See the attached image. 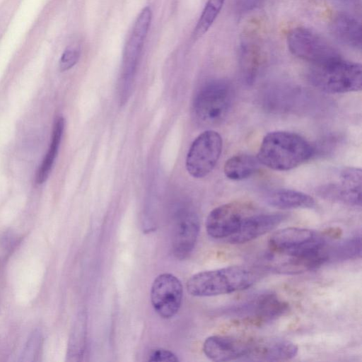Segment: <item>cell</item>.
Here are the masks:
<instances>
[{
	"instance_id": "obj_4",
	"label": "cell",
	"mask_w": 362,
	"mask_h": 362,
	"mask_svg": "<svg viewBox=\"0 0 362 362\" xmlns=\"http://www.w3.org/2000/svg\"><path fill=\"white\" fill-rule=\"evenodd\" d=\"M231 85L224 80H214L205 84L194 101L197 119L207 125L223 122L228 115L233 101Z\"/></svg>"
},
{
	"instance_id": "obj_24",
	"label": "cell",
	"mask_w": 362,
	"mask_h": 362,
	"mask_svg": "<svg viewBox=\"0 0 362 362\" xmlns=\"http://www.w3.org/2000/svg\"><path fill=\"white\" fill-rule=\"evenodd\" d=\"M41 336L39 333L33 334L28 339L22 354V361H32L39 354L41 345Z\"/></svg>"
},
{
	"instance_id": "obj_26",
	"label": "cell",
	"mask_w": 362,
	"mask_h": 362,
	"mask_svg": "<svg viewBox=\"0 0 362 362\" xmlns=\"http://www.w3.org/2000/svg\"><path fill=\"white\" fill-rule=\"evenodd\" d=\"M148 361L157 362H177L179 359L173 352L164 349L158 348L150 351Z\"/></svg>"
},
{
	"instance_id": "obj_11",
	"label": "cell",
	"mask_w": 362,
	"mask_h": 362,
	"mask_svg": "<svg viewBox=\"0 0 362 362\" xmlns=\"http://www.w3.org/2000/svg\"><path fill=\"white\" fill-rule=\"evenodd\" d=\"M199 232V221L192 209H182L176 215L173 233L172 248L174 256L183 259L193 250Z\"/></svg>"
},
{
	"instance_id": "obj_8",
	"label": "cell",
	"mask_w": 362,
	"mask_h": 362,
	"mask_svg": "<svg viewBox=\"0 0 362 362\" xmlns=\"http://www.w3.org/2000/svg\"><path fill=\"white\" fill-rule=\"evenodd\" d=\"M250 204L233 202L214 209L206 220V230L215 239H228L239 228L243 218L252 212Z\"/></svg>"
},
{
	"instance_id": "obj_22",
	"label": "cell",
	"mask_w": 362,
	"mask_h": 362,
	"mask_svg": "<svg viewBox=\"0 0 362 362\" xmlns=\"http://www.w3.org/2000/svg\"><path fill=\"white\" fill-rule=\"evenodd\" d=\"M225 0H208L193 33L194 39L204 35L219 14Z\"/></svg>"
},
{
	"instance_id": "obj_14",
	"label": "cell",
	"mask_w": 362,
	"mask_h": 362,
	"mask_svg": "<svg viewBox=\"0 0 362 362\" xmlns=\"http://www.w3.org/2000/svg\"><path fill=\"white\" fill-rule=\"evenodd\" d=\"M361 180L360 168H344L340 173L339 182L327 186L322 189V194L333 200L355 206H361Z\"/></svg>"
},
{
	"instance_id": "obj_10",
	"label": "cell",
	"mask_w": 362,
	"mask_h": 362,
	"mask_svg": "<svg viewBox=\"0 0 362 362\" xmlns=\"http://www.w3.org/2000/svg\"><path fill=\"white\" fill-rule=\"evenodd\" d=\"M252 339L234 335H212L203 343L204 355L214 361L245 360Z\"/></svg>"
},
{
	"instance_id": "obj_2",
	"label": "cell",
	"mask_w": 362,
	"mask_h": 362,
	"mask_svg": "<svg viewBox=\"0 0 362 362\" xmlns=\"http://www.w3.org/2000/svg\"><path fill=\"white\" fill-rule=\"evenodd\" d=\"M256 279L247 267L234 265L197 273L189 278L186 287L193 296H216L247 289Z\"/></svg>"
},
{
	"instance_id": "obj_9",
	"label": "cell",
	"mask_w": 362,
	"mask_h": 362,
	"mask_svg": "<svg viewBox=\"0 0 362 362\" xmlns=\"http://www.w3.org/2000/svg\"><path fill=\"white\" fill-rule=\"evenodd\" d=\"M182 297V284L175 275L163 273L153 280L150 292L151 302L160 317H173L180 308Z\"/></svg>"
},
{
	"instance_id": "obj_23",
	"label": "cell",
	"mask_w": 362,
	"mask_h": 362,
	"mask_svg": "<svg viewBox=\"0 0 362 362\" xmlns=\"http://www.w3.org/2000/svg\"><path fill=\"white\" fill-rule=\"evenodd\" d=\"M333 255L339 259L358 258L361 256V236L356 234L341 242L334 249H329V257Z\"/></svg>"
},
{
	"instance_id": "obj_21",
	"label": "cell",
	"mask_w": 362,
	"mask_h": 362,
	"mask_svg": "<svg viewBox=\"0 0 362 362\" xmlns=\"http://www.w3.org/2000/svg\"><path fill=\"white\" fill-rule=\"evenodd\" d=\"M86 337V317L81 314L74 325L69 339L67 357L70 361H78L83 356Z\"/></svg>"
},
{
	"instance_id": "obj_1",
	"label": "cell",
	"mask_w": 362,
	"mask_h": 362,
	"mask_svg": "<svg viewBox=\"0 0 362 362\" xmlns=\"http://www.w3.org/2000/svg\"><path fill=\"white\" fill-rule=\"evenodd\" d=\"M313 146L301 136L286 131H274L263 138L257 153L262 165L279 171L300 165L314 153Z\"/></svg>"
},
{
	"instance_id": "obj_18",
	"label": "cell",
	"mask_w": 362,
	"mask_h": 362,
	"mask_svg": "<svg viewBox=\"0 0 362 362\" xmlns=\"http://www.w3.org/2000/svg\"><path fill=\"white\" fill-rule=\"evenodd\" d=\"M266 199L269 205L280 209L312 208L315 205V200L310 195L288 189L274 190Z\"/></svg>"
},
{
	"instance_id": "obj_7",
	"label": "cell",
	"mask_w": 362,
	"mask_h": 362,
	"mask_svg": "<svg viewBox=\"0 0 362 362\" xmlns=\"http://www.w3.org/2000/svg\"><path fill=\"white\" fill-rule=\"evenodd\" d=\"M220 134L214 130L200 134L192 143L186 157L189 174L202 178L209 174L216 165L222 151Z\"/></svg>"
},
{
	"instance_id": "obj_15",
	"label": "cell",
	"mask_w": 362,
	"mask_h": 362,
	"mask_svg": "<svg viewBox=\"0 0 362 362\" xmlns=\"http://www.w3.org/2000/svg\"><path fill=\"white\" fill-rule=\"evenodd\" d=\"M151 17V10L146 6L142 9L135 21L124 50L123 64L127 75L132 74L136 67L149 29Z\"/></svg>"
},
{
	"instance_id": "obj_17",
	"label": "cell",
	"mask_w": 362,
	"mask_h": 362,
	"mask_svg": "<svg viewBox=\"0 0 362 362\" xmlns=\"http://www.w3.org/2000/svg\"><path fill=\"white\" fill-rule=\"evenodd\" d=\"M330 30L338 40L349 47L361 49V27L356 18L346 13H339L330 23Z\"/></svg>"
},
{
	"instance_id": "obj_12",
	"label": "cell",
	"mask_w": 362,
	"mask_h": 362,
	"mask_svg": "<svg viewBox=\"0 0 362 362\" xmlns=\"http://www.w3.org/2000/svg\"><path fill=\"white\" fill-rule=\"evenodd\" d=\"M298 348L290 340L281 337L252 339L249 352L245 360L279 361L294 358Z\"/></svg>"
},
{
	"instance_id": "obj_5",
	"label": "cell",
	"mask_w": 362,
	"mask_h": 362,
	"mask_svg": "<svg viewBox=\"0 0 362 362\" xmlns=\"http://www.w3.org/2000/svg\"><path fill=\"white\" fill-rule=\"evenodd\" d=\"M290 52L312 65L327 63L339 58L340 54L326 40L305 28H295L287 35Z\"/></svg>"
},
{
	"instance_id": "obj_20",
	"label": "cell",
	"mask_w": 362,
	"mask_h": 362,
	"mask_svg": "<svg viewBox=\"0 0 362 362\" xmlns=\"http://www.w3.org/2000/svg\"><path fill=\"white\" fill-rule=\"evenodd\" d=\"M64 128V119L59 117L54 125L52 140L48 151L39 167L35 177L36 183L41 185L47 179L57 156Z\"/></svg>"
},
{
	"instance_id": "obj_16",
	"label": "cell",
	"mask_w": 362,
	"mask_h": 362,
	"mask_svg": "<svg viewBox=\"0 0 362 362\" xmlns=\"http://www.w3.org/2000/svg\"><path fill=\"white\" fill-rule=\"evenodd\" d=\"M245 308L250 314L245 319L253 325H261L281 316L287 311L288 305L275 293H265L245 305Z\"/></svg>"
},
{
	"instance_id": "obj_3",
	"label": "cell",
	"mask_w": 362,
	"mask_h": 362,
	"mask_svg": "<svg viewBox=\"0 0 362 362\" xmlns=\"http://www.w3.org/2000/svg\"><path fill=\"white\" fill-rule=\"evenodd\" d=\"M308 79L317 89L329 93H344L361 90L360 64L341 58L319 65H313Z\"/></svg>"
},
{
	"instance_id": "obj_19",
	"label": "cell",
	"mask_w": 362,
	"mask_h": 362,
	"mask_svg": "<svg viewBox=\"0 0 362 362\" xmlns=\"http://www.w3.org/2000/svg\"><path fill=\"white\" fill-rule=\"evenodd\" d=\"M257 158L249 154H238L228 158L223 166L225 175L232 180H241L250 177L259 168Z\"/></svg>"
},
{
	"instance_id": "obj_6",
	"label": "cell",
	"mask_w": 362,
	"mask_h": 362,
	"mask_svg": "<svg viewBox=\"0 0 362 362\" xmlns=\"http://www.w3.org/2000/svg\"><path fill=\"white\" fill-rule=\"evenodd\" d=\"M268 245L272 254L295 255L324 249L326 242L323 236L310 229L289 227L272 233Z\"/></svg>"
},
{
	"instance_id": "obj_25",
	"label": "cell",
	"mask_w": 362,
	"mask_h": 362,
	"mask_svg": "<svg viewBox=\"0 0 362 362\" xmlns=\"http://www.w3.org/2000/svg\"><path fill=\"white\" fill-rule=\"evenodd\" d=\"M80 52L78 49L69 47L63 52L60 61L59 69L62 71L70 69L78 61Z\"/></svg>"
},
{
	"instance_id": "obj_13",
	"label": "cell",
	"mask_w": 362,
	"mask_h": 362,
	"mask_svg": "<svg viewBox=\"0 0 362 362\" xmlns=\"http://www.w3.org/2000/svg\"><path fill=\"white\" fill-rule=\"evenodd\" d=\"M284 218L285 215L279 213L251 212L243 218L238 230L227 240L231 244L247 243L274 230Z\"/></svg>"
}]
</instances>
